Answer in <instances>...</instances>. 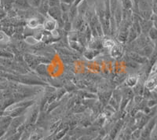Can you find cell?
Listing matches in <instances>:
<instances>
[{"instance_id": "6da1fadb", "label": "cell", "mask_w": 157, "mask_h": 140, "mask_svg": "<svg viewBox=\"0 0 157 140\" xmlns=\"http://www.w3.org/2000/svg\"><path fill=\"white\" fill-rule=\"evenodd\" d=\"M54 25H55V24H54V22L53 21H47V23H46L45 26H46V28H47V29H49V30H52V29L54 28Z\"/></svg>"}, {"instance_id": "7a4b0ae2", "label": "cell", "mask_w": 157, "mask_h": 140, "mask_svg": "<svg viewBox=\"0 0 157 140\" xmlns=\"http://www.w3.org/2000/svg\"><path fill=\"white\" fill-rule=\"evenodd\" d=\"M78 140H92V138L90 136H83L79 138Z\"/></svg>"}, {"instance_id": "3957f363", "label": "cell", "mask_w": 157, "mask_h": 140, "mask_svg": "<svg viewBox=\"0 0 157 140\" xmlns=\"http://www.w3.org/2000/svg\"><path fill=\"white\" fill-rule=\"evenodd\" d=\"M103 140H112V138H111L110 137H109V136H106L105 138H104Z\"/></svg>"}]
</instances>
